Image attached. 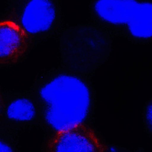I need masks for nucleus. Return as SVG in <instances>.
<instances>
[{
    "mask_svg": "<svg viewBox=\"0 0 152 152\" xmlns=\"http://www.w3.org/2000/svg\"><path fill=\"white\" fill-rule=\"evenodd\" d=\"M29 90L42 104L45 135L94 122L96 94L90 76L60 66L37 76Z\"/></svg>",
    "mask_w": 152,
    "mask_h": 152,
    "instance_id": "obj_1",
    "label": "nucleus"
},
{
    "mask_svg": "<svg viewBox=\"0 0 152 152\" xmlns=\"http://www.w3.org/2000/svg\"><path fill=\"white\" fill-rule=\"evenodd\" d=\"M93 23L134 44L152 43V0H91Z\"/></svg>",
    "mask_w": 152,
    "mask_h": 152,
    "instance_id": "obj_2",
    "label": "nucleus"
},
{
    "mask_svg": "<svg viewBox=\"0 0 152 152\" xmlns=\"http://www.w3.org/2000/svg\"><path fill=\"white\" fill-rule=\"evenodd\" d=\"M61 66L72 72L91 76L109 59L112 35L96 24H79L63 30L59 38Z\"/></svg>",
    "mask_w": 152,
    "mask_h": 152,
    "instance_id": "obj_3",
    "label": "nucleus"
},
{
    "mask_svg": "<svg viewBox=\"0 0 152 152\" xmlns=\"http://www.w3.org/2000/svg\"><path fill=\"white\" fill-rule=\"evenodd\" d=\"M128 150L106 142L94 122L86 123L51 134L45 135L41 151L108 152Z\"/></svg>",
    "mask_w": 152,
    "mask_h": 152,
    "instance_id": "obj_4",
    "label": "nucleus"
},
{
    "mask_svg": "<svg viewBox=\"0 0 152 152\" xmlns=\"http://www.w3.org/2000/svg\"><path fill=\"white\" fill-rule=\"evenodd\" d=\"M15 15L35 46L55 35L62 25L59 0H27Z\"/></svg>",
    "mask_w": 152,
    "mask_h": 152,
    "instance_id": "obj_5",
    "label": "nucleus"
},
{
    "mask_svg": "<svg viewBox=\"0 0 152 152\" xmlns=\"http://www.w3.org/2000/svg\"><path fill=\"white\" fill-rule=\"evenodd\" d=\"M0 129L19 131L29 127L42 129L43 107L39 97L33 92L4 93Z\"/></svg>",
    "mask_w": 152,
    "mask_h": 152,
    "instance_id": "obj_6",
    "label": "nucleus"
},
{
    "mask_svg": "<svg viewBox=\"0 0 152 152\" xmlns=\"http://www.w3.org/2000/svg\"><path fill=\"white\" fill-rule=\"evenodd\" d=\"M35 46L14 14L7 10L0 15V68L23 62Z\"/></svg>",
    "mask_w": 152,
    "mask_h": 152,
    "instance_id": "obj_7",
    "label": "nucleus"
},
{
    "mask_svg": "<svg viewBox=\"0 0 152 152\" xmlns=\"http://www.w3.org/2000/svg\"><path fill=\"white\" fill-rule=\"evenodd\" d=\"M20 151L17 142L10 131L0 129V152Z\"/></svg>",
    "mask_w": 152,
    "mask_h": 152,
    "instance_id": "obj_8",
    "label": "nucleus"
},
{
    "mask_svg": "<svg viewBox=\"0 0 152 152\" xmlns=\"http://www.w3.org/2000/svg\"><path fill=\"white\" fill-rule=\"evenodd\" d=\"M142 116L145 129L152 138V97L143 108Z\"/></svg>",
    "mask_w": 152,
    "mask_h": 152,
    "instance_id": "obj_9",
    "label": "nucleus"
},
{
    "mask_svg": "<svg viewBox=\"0 0 152 152\" xmlns=\"http://www.w3.org/2000/svg\"><path fill=\"white\" fill-rule=\"evenodd\" d=\"M9 2V8L11 9L19 10L27 0H7Z\"/></svg>",
    "mask_w": 152,
    "mask_h": 152,
    "instance_id": "obj_10",
    "label": "nucleus"
},
{
    "mask_svg": "<svg viewBox=\"0 0 152 152\" xmlns=\"http://www.w3.org/2000/svg\"><path fill=\"white\" fill-rule=\"evenodd\" d=\"M3 92L2 91L0 87V121L2 116V111L3 104Z\"/></svg>",
    "mask_w": 152,
    "mask_h": 152,
    "instance_id": "obj_11",
    "label": "nucleus"
}]
</instances>
